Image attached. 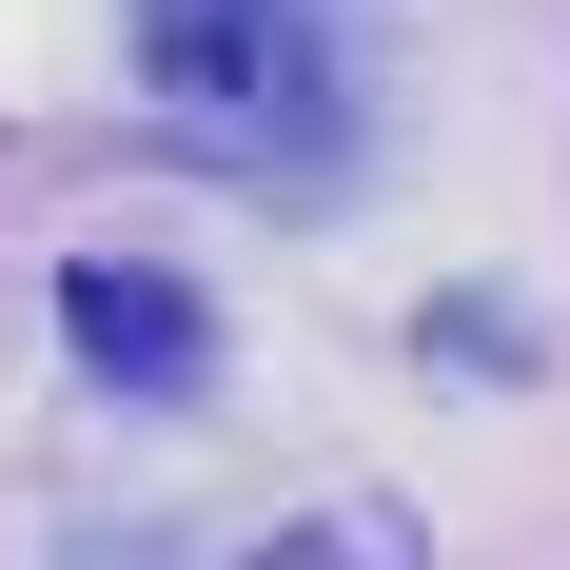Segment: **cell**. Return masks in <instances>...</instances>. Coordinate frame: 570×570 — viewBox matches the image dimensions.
<instances>
[{
	"label": "cell",
	"mask_w": 570,
	"mask_h": 570,
	"mask_svg": "<svg viewBox=\"0 0 570 570\" xmlns=\"http://www.w3.org/2000/svg\"><path fill=\"white\" fill-rule=\"evenodd\" d=\"M138 99L256 177H335L354 138V0H138Z\"/></svg>",
	"instance_id": "6da1fadb"
},
{
	"label": "cell",
	"mask_w": 570,
	"mask_h": 570,
	"mask_svg": "<svg viewBox=\"0 0 570 570\" xmlns=\"http://www.w3.org/2000/svg\"><path fill=\"white\" fill-rule=\"evenodd\" d=\"M59 335H79V374H99L118 413H158V394L217 374V315L177 276H138V256H59Z\"/></svg>",
	"instance_id": "7a4b0ae2"
}]
</instances>
